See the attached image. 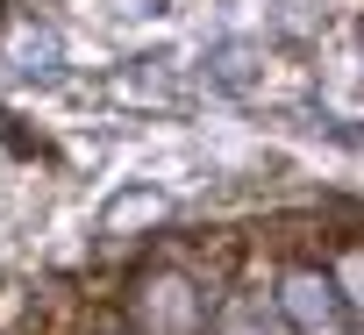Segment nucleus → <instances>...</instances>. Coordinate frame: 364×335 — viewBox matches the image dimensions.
Masks as SVG:
<instances>
[{"instance_id": "nucleus-1", "label": "nucleus", "mask_w": 364, "mask_h": 335, "mask_svg": "<svg viewBox=\"0 0 364 335\" xmlns=\"http://www.w3.org/2000/svg\"><path fill=\"white\" fill-rule=\"evenodd\" d=\"M286 314H293V328L300 335H343V321H350V307H343V292L328 285V278H314V271H300V278H286Z\"/></svg>"}, {"instance_id": "nucleus-2", "label": "nucleus", "mask_w": 364, "mask_h": 335, "mask_svg": "<svg viewBox=\"0 0 364 335\" xmlns=\"http://www.w3.org/2000/svg\"><path fill=\"white\" fill-rule=\"evenodd\" d=\"M143 321H150V335H193V328H200V300H193V285H178V278L143 285Z\"/></svg>"}, {"instance_id": "nucleus-3", "label": "nucleus", "mask_w": 364, "mask_h": 335, "mask_svg": "<svg viewBox=\"0 0 364 335\" xmlns=\"http://www.w3.org/2000/svg\"><path fill=\"white\" fill-rule=\"evenodd\" d=\"M157 214H164V200H157V193H143V186H136V193H122V200H114V207H107V221H100V229H107V236H122V229H129V221H157Z\"/></svg>"}, {"instance_id": "nucleus-4", "label": "nucleus", "mask_w": 364, "mask_h": 335, "mask_svg": "<svg viewBox=\"0 0 364 335\" xmlns=\"http://www.w3.org/2000/svg\"><path fill=\"white\" fill-rule=\"evenodd\" d=\"M257 321H264V307L250 300V307H236V314H229V335H257ZM264 335H272V328H264Z\"/></svg>"}]
</instances>
